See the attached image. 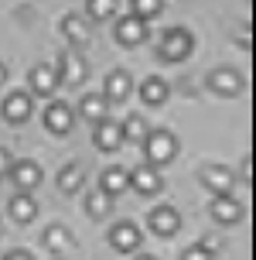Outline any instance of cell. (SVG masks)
<instances>
[{"instance_id": "6da1fadb", "label": "cell", "mask_w": 256, "mask_h": 260, "mask_svg": "<svg viewBox=\"0 0 256 260\" xmlns=\"http://www.w3.org/2000/svg\"><path fill=\"white\" fill-rule=\"evenodd\" d=\"M143 154H147V165L161 168L167 161H174V154H178V137L164 127L147 130V137H143Z\"/></svg>"}, {"instance_id": "7a4b0ae2", "label": "cell", "mask_w": 256, "mask_h": 260, "mask_svg": "<svg viewBox=\"0 0 256 260\" xmlns=\"http://www.w3.org/2000/svg\"><path fill=\"white\" fill-rule=\"evenodd\" d=\"M192 48H195L192 31H185V27H167L161 35V41H157V55L164 62H185L192 55Z\"/></svg>"}, {"instance_id": "3957f363", "label": "cell", "mask_w": 256, "mask_h": 260, "mask_svg": "<svg viewBox=\"0 0 256 260\" xmlns=\"http://www.w3.org/2000/svg\"><path fill=\"white\" fill-rule=\"evenodd\" d=\"M198 178H202V185L212 195H232V185H236V175H232V168H226V165H205V168L198 171Z\"/></svg>"}, {"instance_id": "277c9868", "label": "cell", "mask_w": 256, "mask_h": 260, "mask_svg": "<svg viewBox=\"0 0 256 260\" xmlns=\"http://www.w3.org/2000/svg\"><path fill=\"white\" fill-rule=\"evenodd\" d=\"M147 226L157 236H174L181 230V212L174 206H157V209L147 212Z\"/></svg>"}, {"instance_id": "5b68a950", "label": "cell", "mask_w": 256, "mask_h": 260, "mask_svg": "<svg viewBox=\"0 0 256 260\" xmlns=\"http://www.w3.org/2000/svg\"><path fill=\"white\" fill-rule=\"evenodd\" d=\"M7 175L14 178L17 192H34V188L41 185V165L38 161H11Z\"/></svg>"}, {"instance_id": "8992f818", "label": "cell", "mask_w": 256, "mask_h": 260, "mask_svg": "<svg viewBox=\"0 0 256 260\" xmlns=\"http://www.w3.org/2000/svg\"><path fill=\"white\" fill-rule=\"evenodd\" d=\"M58 79L62 82H72V86H79L82 79L89 76V65H86V58L76 52V48H68V52H62V58H58Z\"/></svg>"}, {"instance_id": "52a82bcc", "label": "cell", "mask_w": 256, "mask_h": 260, "mask_svg": "<svg viewBox=\"0 0 256 260\" xmlns=\"http://www.w3.org/2000/svg\"><path fill=\"white\" fill-rule=\"evenodd\" d=\"M116 41L123 45V48H137L140 41H147V21H140L137 14H130L123 21H116Z\"/></svg>"}, {"instance_id": "ba28073f", "label": "cell", "mask_w": 256, "mask_h": 260, "mask_svg": "<svg viewBox=\"0 0 256 260\" xmlns=\"http://www.w3.org/2000/svg\"><path fill=\"white\" fill-rule=\"evenodd\" d=\"M130 92H133V79H130L127 69H113L109 76H106V103L113 106V103H127L130 100Z\"/></svg>"}, {"instance_id": "9c48e42d", "label": "cell", "mask_w": 256, "mask_h": 260, "mask_svg": "<svg viewBox=\"0 0 256 260\" xmlns=\"http://www.w3.org/2000/svg\"><path fill=\"white\" fill-rule=\"evenodd\" d=\"M109 243H113L116 253H137L143 240H140V230L133 222H116L113 230H109Z\"/></svg>"}, {"instance_id": "30bf717a", "label": "cell", "mask_w": 256, "mask_h": 260, "mask_svg": "<svg viewBox=\"0 0 256 260\" xmlns=\"http://www.w3.org/2000/svg\"><path fill=\"white\" fill-rule=\"evenodd\" d=\"M62 35L68 41H72V48H86L89 45V38H92V27H89V21L82 17V14H65L62 17Z\"/></svg>"}, {"instance_id": "8fae6325", "label": "cell", "mask_w": 256, "mask_h": 260, "mask_svg": "<svg viewBox=\"0 0 256 260\" xmlns=\"http://www.w3.org/2000/svg\"><path fill=\"white\" fill-rule=\"evenodd\" d=\"M72 123H76V113H72V106L68 103H48L45 106V127L51 130V134H68L72 130Z\"/></svg>"}, {"instance_id": "7c38bea8", "label": "cell", "mask_w": 256, "mask_h": 260, "mask_svg": "<svg viewBox=\"0 0 256 260\" xmlns=\"http://www.w3.org/2000/svg\"><path fill=\"white\" fill-rule=\"evenodd\" d=\"M208 89L218 96H236V92H243V76L236 69H215V72H208Z\"/></svg>"}, {"instance_id": "4fadbf2b", "label": "cell", "mask_w": 256, "mask_h": 260, "mask_svg": "<svg viewBox=\"0 0 256 260\" xmlns=\"http://www.w3.org/2000/svg\"><path fill=\"white\" fill-rule=\"evenodd\" d=\"M34 113V103H31V92H11L7 100H4V120L7 123H24L27 117Z\"/></svg>"}, {"instance_id": "5bb4252c", "label": "cell", "mask_w": 256, "mask_h": 260, "mask_svg": "<svg viewBox=\"0 0 256 260\" xmlns=\"http://www.w3.org/2000/svg\"><path fill=\"white\" fill-rule=\"evenodd\" d=\"M130 185H133L140 195H154V192L164 188V178H161V171L154 168V165H140V168L130 171Z\"/></svg>"}, {"instance_id": "9a60e30c", "label": "cell", "mask_w": 256, "mask_h": 260, "mask_svg": "<svg viewBox=\"0 0 256 260\" xmlns=\"http://www.w3.org/2000/svg\"><path fill=\"white\" fill-rule=\"evenodd\" d=\"M92 144H96L99 151H106V154H113L116 147L123 144V130H120V123H113V120H99L96 130H92Z\"/></svg>"}, {"instance_id": "2e32d148", "label": "cell", "mask_w": 256, "mask_h": 260, "mask_svg": "<svg viewBox=\"0 0 256 260\" xmlns=\"http://www.w3.org/2000/svg\"><path fill=\"white\" fill-rule=\"evenodd\" d=\"M27 79H31V92L34 96H55V89L62 86V79H58V72L51 65H34Z\"/></svg>"}, {"instance_id": "e0dca14e", "label": "cell", "mask_w": 256, "mask_h": 260, "mask_svg": "<svg viewBox=\"0 0 256 260\" xmlns=\"http://www.w3.org/2000/svg\"><path fill=\"white\" fill-rule=\"evenodd\" d=\"M208 212H212V216H215V222H222V226H232V222L243 219V206H239L232 195H212Z\"/></svg>"}, {"instance_id": "ac0fdd59", "label": "cell", "mask_w": 256, "mask_h": 260, "mask_svg": "<svg viewBox=\"0 0 256 260\" xmlns=\"http://www.w3.org/2000/svg\"><path fill=\"white\" fill-rule=\"evenodd\" d=\"M41 243H45V250H51V253H65V250L72 247V230L62 226V222H51L48 230L41 233Z\"/></svg>"}, {"instance_id": "d6986e66", "label": "cell", "mask_w": 256, "mask_h": 260, "mask_svg": "<svg viewBox=\"0 0 256 260\" xmlns=\"http://www.w3.org/2000/svg\"><path fill=\"white\" fill-rule=\"evenodd\" d=\"M167 92H171V89H167V82L161 76H147V79H143V86H140V100L147 106H164L167 103Z\"/></svg>"}, {"instance_id": "ffe728a7", "label": "cell", "mask_w": 256, "mask_h": 260, "mask_svg": "<svg viewBox=\"0 0 256 260\" xmlns=\"http://www.w3.org/2000/svg\"><path fill=\"white\" fill-rule=\"evenodd\" d=\"M79 113L86 120H92V123H99V120H106V113H109V103H106V96H99V92H89V96H82Z\"/></svg>"}, {"instance_id": "44dd1931", "label": "cell", "mask_w": 256, "mask_h": 260, "mask_svg": "<svg viewBox=\"0 0 256 260\" xmlns=\"http://www.w3.org/2000/svg\"><path fill=\"white\" fill-rule=\"evenodd\" d=\"M127 185H130V171L127 168H106V171H102V178H99V188L106 195L127 192Z\"/></svg>"}, {"instance_id": "7402d4cb", "label": "cell", "mask_w": 256, "mask_h": 260, "mask_svg": "<svg viewBox=\"0 0 256 260\" xmlns=\"http://www.w3.org/2000/svg\"><path fill=\"white\" fill-rule=\"evenodd\" d=\"M86 212H89L92 219H106L109 212H113V195H106L102 188H92L86 195Z\"/></svg>"}, {"instance_id": "603a6c76", "label": "cell", "mask_w": 256, "mask_h": 260, "mask_svg": "<svg viewBox=\"0 0 256 260\" xmlns=\"http://www.w3.org/2000/svg\"><path fill=\"white\" fill-rule=\"evenodd\" d=\"M34 212H38V202L31 199V192H17L11 199V216H14V222H31V219H34Z\"/></svg>"}, {"instance_id": "cb8c5ba5", "label": "cell", "mask_w": 256, "mask_h": 260, "mask_svg": "<svg viewBox=\"0 0 256 260\" xmlns=\"http://www.w3.org/2000/svg\"><path fill=\"white\" fill-rule=\"evenodd\" d=\"M82 182H86V168H82V165H65V168L58 171V188H62L65 195L79 192Z\"/></svg>"}, {"instance_id": "d4e9b609", "label": "cell", "mask_w": 256, "mask_h": 260, "mask_svg": "<svg viewBox=\"0 0 256 260\" xmlns=\"http://www.w3.org/2000/svg\"><path fill=\"white\" fill-rule=\"evenodd\" d=\"M120 130H123V141L127 144H143V137H147V120L140 117V113H133V117H127V123H120Z\"/></svg>"}, {"instance_id": "484cf974", "label": "cell", "mask_w": 256, "mask_h": 260, "mask_svg": "<svg viewBox=\"0 0 256 260\" xmlns=\"http://www.w3.org/2000/svg\"><path fill=\"white\" fill-rule=\"evenodd\" d=\"M86 14L92 21H106L116 14V0H86Z\"/></svg>"}, {"instance_id": "4316f807", "label": "cell", "mask_w": 256, "mask_h": 260, "mask_svg": "<svg viewBox=\"0 0 256 260\" xmlns=\"http://www.w3.org/2000/svg\"><path fill=\"white\" fill-rule=\"evenodd\" d=\"M161 7H164V0H133V14H137L140 21L157 17V14H161Z\"/></svg>"}, {"instance_id": "83f0119b", "label": "cell", "mask_w": 256, "mask_h": 260, "mask_svg": "<svg viewBox=\"0 0 256 260\" xmlns=\"http://www.w3.org/2000/svg\"><path fill=\"white\" fill-rule=\"evenodd\" d=\"M198 247H202L205 253H212V257H215L218 250H222V240H218V236H202V243H198Z\"/></svg>"}, {"instance_id": "f1b7e54d", "label": "cell", "mask_w": 256, "mask_h": 260, "mask_svg": "<svg viewBox=\"0 0 256 260\" xmlns=\"http://www.w3.org/2000/svg\"><path fill=\"white\" fill-rule=\"evenodd\" d=\"M181 260H212V253H205V250L195 243V247H188L185 253H181Z\"/></svg>"}, {"instance_id": "f546056e", "label": "cell", "mask_w": 256, "mask_h": 260, "mask_svg": "<svg viewBox=\"0 0 256 260\" xmlns=\"http://www.w3.org/2000/svg\"><path fill=\"white\" fill-rule=\"evenodd\" d=\"M11 151H4V147H0V178H4V175H7V168H11Z\"/></svg>"}, {"instance_id": "4dcf8cb0", "label": "cell", "mask_w": 256, "mask_h": 260, "mask_svg": "<svg viewBox=\"0 0 256 260\" xmlns=\"http://www.w3.org/2000/svg\"><path fill=\"white\" fill-rule=\"evenodd\" d=\"M4 260H34V257H31L27 250H14V253H7V257H4Z\"/></svg>"}, {"instance_id": "1f68e13d", "label": "cell", "mask_w": 256, "mask_h": 260, "mask_svg": "<svg viewBox=\"0 0 256 260\" xmlns=\"http://www.w3.org/2000/svg\"><path fill=\"white\" fill-rule=\"evenodd\" d=\"M4 82H7V65L0 62V86H4Z\"/></svg>"}, {"instance_id": "d6a6232c", "label": "cell", "mask_w": 256, "mask_h": 260, "mask_svg": "<svg viewBox=\"0 0 256 260\" xmlns=\"http://www.w3.org/2000/svg\"><path fill=\"white\" fill-rule=\"evenodd\" d=\"M137 260H157V257H154V253H140V257H137Z\"/></svg>"}, {"instance_id": "836d02e7", "label": "cell", "mask_w": 256, "mask_h": 260, "mask_svg": "<svg viewBox=\"0 0 256 260\" xmlns=\"http://www.w3.org/2000/svg\"><path fill=\"white\" fill-rule=\"evenodd\" d=\"M0 260H4V250H0Z\"/></svg>"}, {"instance_id": "e575fe53", "label": "cell", "mask_w": 256, "mask_h": 260, "mask_svg": "<svg viewBox=\"0 0 256 260\" xmlns=\"http://www.w3.org/2000/svg\"><path fill=\"white\" fill-rule=\"evenodd\" d=\"M55 260H62V257H55Z\"/></svg>"}]
</instances>
